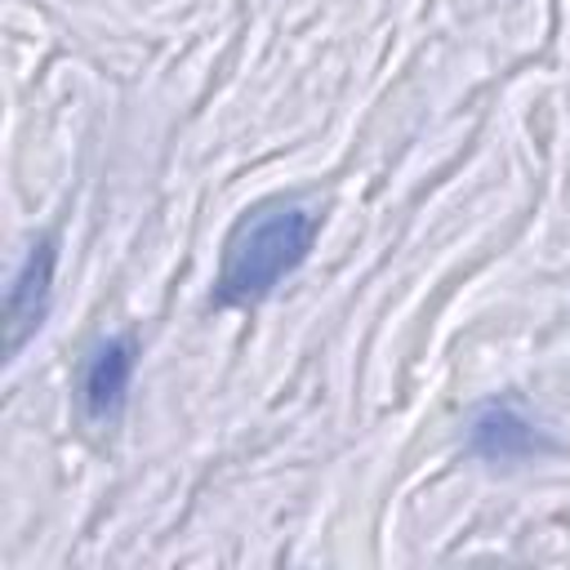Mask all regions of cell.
<instances>
[{
    "mask_svg": "<svg viewBox=\"0 0 570 570\" xmlns=\"http://www.w3.org/2000/svg\"><path fill=\"white\" fill-rule=\"evenodd\" d=\"M321 232V214L303 200H272L258 205L236 223L223 249V267L214 281V298L223 307L263 303L285 276H294Z\"/></svg>",
    "mask_w": 570,
    "mask_h": 570,
    "instance_id": "1",
    "label": "cell"
},
{
    "mask_svg": "<svg viewBox=\"0 0 570 570\" xmlns=\"http://www.w3.org/2000/svg\"><path fill=\"white\" fill-rule=\"evenodd\" d=\"M138 370V343L134 334H107L80 365V414L89 423H116L125 401H129V383Z\"/></svg>",
    "mask_w": 570,
    "mask_h": 570,
    "instance_id": "2",
    "label": "cell"
},
{
    "mask_svg": "<svg viewBox=\"0 0 570 570\" xmlns=\"http://www.w3.org/2000/svg\"><path fill=\"white\" fill-rule=\"evenodd\" d=\"M468 450L485 463H525L548 454L552 441L517 401H485L468 414Z\"/></svg>",
    "mask_w": 570,
    "mask_h": 570,
    "instance_id": "3",
    "label": "cell"
},
{
    "mask_svg": "<svg viewBox=\"0 0 570 570\" xmlns=\"http://www.w3.org/2000/svg\"><path fill=\"white\" fill-rule=\"evenodd\" d=\"M49 298H53V240L49 236H40L27 254H22V263H18V272H13V281H9V294H4V347H9V361L27 347V338L45 325V316H49Z\"/></svg>",
    "mask_w": 570,
    "mask_h": 570,
    "instance_id": "4",
    "label": "cell"
}]
</instances>
